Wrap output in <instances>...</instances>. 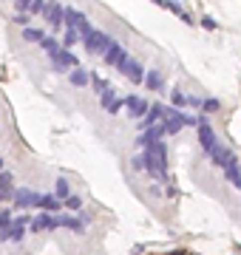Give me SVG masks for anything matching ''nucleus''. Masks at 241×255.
I'll return each instance as SVG.
<instances>
[{"label":"nucleus","mask_w":241,"mask_h":255,"mask_svg":"<svg viewBox=\"0 0 241 255\" xmlns=\"http://www.w3.org/2000/svg\"><path fill=\"white\" fill-rule=\"evenodd\" d=\"M125 57H128L125 46H120V43H114V46L108 48V51H105V57H102V60H105V65H111V68H117V65H120L122 60H125Z\"/></svg>","instance_id":"15"},{"label":"nucleus","mask_w":241,"mask_h":255,"mask_svg":"<svg viewBox=\"0 0 241 255\" xmlns=\"http://www.w3.org/2000/svg\"><path fill=\"white\" fill-rule=\"evenodd\" d=\"M185 111H176V108H165V119H162V125H165L167 133H179L182 128H185Z\"/></svg>","instance_id":"8"},{"label":"nucleus","mask_w":241,"mask_h":255,"mask_svg":"<svg viewBox=\"0 0 241 255\" xmlns=\"http://www.w3.org/2000/svg\"><path fill=\"white\" fill-rule=\"evenodd\" d=\"M165 133H167L165 125L159 122V125L148 128V130H142L139 136H136V145H139V147H150V145H156V142H162V136H165Z\"/></svg>","instance_id":"10"},{"label":"nucleus","mask_w":241,"mask_h":255,"mask_svg":"<svg viewBox=\"0 0 241 255\" xmlns=\"http://www.w3.org/2000/svg\"><path fill=\"white\" fill-rule=\"evenodd\" d=\"M0 173H3V159H0Z\"/></svg>","instance_id":"40"},{"label":"nucleus","mask_w":241,"mask_h":255,"mask_svg":"<svg viewBox=\"0 0 241 255\" xmlns=\"http://www.w3.org/2000/svg\"><path fill=\"white\" fill-rule=\"evenodd\" d=\"M46 37H48V34L43 31V28H34V26L23 28V40H26V43H43Z\"/></svg>","instance_id":"23"},{"label":"nucleus","mask_w":241,"mask_h":255,"mask_svg":"<svg viewBox=\"0 0 241 255\" xmlns=\"http://www.w3.org/2000/svg\"><path fill=\"white\" fill-rule=\"evenodd\" d=\"M83 37H80V31H74V28H65V34H63V48H71L77 46Z\"/></svg>","instance_id":"26"},{"label":"nucleus","mask_w":241,"mask_h":255,"mask_svg":"<svg viewBox=\"0 0 241 255\" xmlns=\"http://www.w3.org/2000/svg\"><path fill=\"white\" fill-rule=\"evenodd\" d=\"M170 255H190L187 250H176V253H170Z\"/></svg>","instance_id":"39"},{"label":"nucleus","mask_w":241,"mask_h":255,"mask_svg":"<svg viewBox=\"0 0 241 255\" xmlns=\"http://www.w3.org/2000/svg\"><path fill=\"white\" fill-rule=\"evenodd\" d=\"M11 221H14V219H11V213H9V210H0V233H3V230L9 227Z\"/></svg>","instance_id":"33"},{"label":"nucleus","mask_w":241,"mask_h":255,"mask_svg":"<svg viewBox=\"0 0 241 255\" xmlns=\"http://www.w3.org/2000/svg\"><path fill=\"white\" fill-rule=\"evenodd\" d=\"M224 179H227L233 187H239V190H241V164H233V167H227V170H224Z\"/></svg>","instance_id":"24"},{"label":"nucleus","mask_w":241,"mask_h":255,"mask_svg":"<svg viewBox=\"0 0 241 255\" xmlns=\"http://www.w3.org/2000/svg\"><path fill=\"white\" fill-rule=\"evenodd\" d=\"M125 108H128V117L130 119H145L150 114V105L142 100V97H136V94L125 97Z\"/></svg>","instance_id":"7"},{"label":"nucleus","mask_w":241,"mask_h":255,"mask_svg":"<svg viewBox=\"0 0 241 255\" xmlns=\"http://www.w3.org/2000/svg\"><path fill=\"white\" fill-rule=\"evenodd\" d=\"M145 88H148V91H162V88H165V80H162V71H156V68H150L148 74H145Z\"/></svg>","instance_id":"17"},{"label":"nucleus","mask_w":241,"mask_h":255,"mask_svg":"<svg viewBox=\"0 0 241 255\" xmlns=\"http://www.w3.org/2000/svg\"><path fill=\"white\" fill-rule=\"evenodd\" d=\"M60 221H63L65 230H71V233H77V236H83V233H85V224H88L83 216H60Z\"/></svg>","instance_id":"16"},{"label":"nucleus","mask_w":241,"mask_h":255,"mask_svg":"<svg viewBox=\"0 0 241 255\" xmlns=\"http://www.w3.org/2000/svg\"><path fill=\"white\" fill-rule=\"evenodd\" d=\"M26 227H31V219H28V216H17V219L11 221L9 227L0 233V241H23V236H26Z\"/></svg>","instance_id":"5"},{"label":"nucleus","mask_w":241,"mask_h":255,"mask_svg":"<svg viewBox=\"0 0 241 255\" xmlns=\"http://www.w3.org/2000/svg\"><path fill=\"white\" fill-rule=\"evenodd\" d=\"M48 11V3L43 0H28V14H46Z\"/></svg>","instance_id":"29"},{"label":"nucleus","mask_w":241,"mask_h":255,"mask_svg":"<svg viewBox=\"0 0 241 255\" xmlns=\"http://www.w3.org/2000/svg\"><path fill=\"white\" fill-rule=\"evenodd\" d=\"M68 82H71L74 88H85V85L91 82V74L85 71V68H74V71H68Z\"/></svg>","instance_id":"19"},{"label":"nucleus","mask_w":241,"mask_h":255,"mask_svg":"<svg viewBox=\"0 0 241 255\" xmlns=\"http://www.w3.org/2000/svg\"><path fill=\"white\" fill-rule=\"evenodd\" d=\"M54 196L60 201H65L68 196H71V184H68V179H65V176H60V179L54 182Z\"/></svg>","instance_id":"22"},{"label":"nucleus","mask_w":241,"mask_h":255,"mask_svg":"<svg viewBox=\"0 0 241 255\" xmlns=\"http://www.w3.org/2000/svg\"><path fill=\"white\" fill-rule=\"evenodd\" d=\"M210 162L216 164V167H222V170H227V167H233V164H239V159H236V153H233L230 147H224V145H219L210 153Z\"/></svg>","instance_id":"9"},{"label":"nucleus","mask_w":241,"mask_h":255,"mask_svg":"<svg viewBox=\"0 0 241 255\" xmlns=\"http://www.w3.org/2000/svg\"><path fill=\"white\" fill-rule=\"evenodd\" d=\"M65 28H74V31H80V37H88L94 31L91 20L85 17L80 9H65Z\"/></svg>","instance_id":"4"},{"label":"nucleus","mask_w":241,"mask_h":255,"mask_svg":"<svg viewBox=\"0 0 241 255\" xmlns=\"http://www.w3.org/2000/svg\"><path fill=\"white\" fill-rule=\"evenodd\" d=\"M63 227V221L60 216H51V213H40L31 219V233H46V230H60Z\"/></svg>","instance_id":"6"},{"label":"nucleus","mask_w":241,"mask_h":255,"mask_svg":"<svg viewBox=\"0 0 241 255\" xmlns=\"http://www.w3.org/2000/svg\"><path fill=\"white\" fill-rule=\"evenodd\" d=\"M11 182H14V179H11V173H6V170H3V173H0V190H3V187H9Z\"/></svg>","instance_id":"35"},{"label":"nucleus","mask_w":241,"mask_h":255,"mask_svg":"<svg viewBox=\"0 0 241 255\" xmlns=\"http://www.w3.org/2000/svg\"><path fill=\"white\" fill-rule=\"evenodd\" d=\"M40 46H43V51H46L48 57H57V54H60V48H63V46H60V43L54 40V37H46Z\"/></svg>","instance_id":"25"},{"label":"nucleus","mask_w":241,"mask_h":255,"mask_svg":"<svg viewBox=\"0 0 241 255\" xmlns=\"http://www.w3.org/2000/svg\"><path fill=\"white\" fill-rule=\"evenodd\" d=\"M9 199H14V190L11 187H3L0 190V201H9Z\"/></svg>","instance_id":"36"},{"label":"nucleus","mask_w":241,"mask_h":255,"mask_svg":"<svg viewBox=\"0 0 241 255\" xmlns=\"http://www.w3.org/2000/svg\"><path fill=\"white\" fill-rule=\"evenodd\" d=\"M142 153H145V173L150 179H156V182L167 184V167H170V162H167V145L165 142H156V145L145 147Z\"/></svg>","instance_id":"1"},{"label":"nucleus","mask_w":241,"mask_h":255,"mask_svg":"<svg viewBox=\"0 0 241 255\" xmlns=\"http://www.w3.org/2000/svg\"><path fill=\"white\" fill-rule=\"evenodd\" d=\"M202 28L213 31V28H216V20H213V17H202Z\"/></svg>","instance_id":"37"},{"label":"nucleus","mask_w":241,"mask_h":255,"mask_svg":"<svg viewBox=\"0 0 241 255\" xmlns=\"http://www.w3.org/2000/svg\"><path fill=\"white\" fill-rule=\"evenodd\" d=\"M170 102H173V108H182V105H187V94L185 91H179V88H173V91H170Z\"/></svg>","instance_id":"28"},{"label":"nucleus","mask_w":241,"mask_h":255,"mask_svg":"<svg viewBox=\"0 0 241 255\" xmlns=\"http://www.w3.org/2000/svg\"><path fill=\"white\" fill-rule=\"evenodd\" d=\"M14 23H20V26H26L28 23V14H14ZM28 28V26H26Z\"/></svg>","instance_id":"38"},{"label":"nucleus","mask_w":241,"mask_h":255,"mask_svg":"<svg viewBox=\"0 0 241 255\" xmlns=\"http://www.w3.org/2000/svg\"><path fill=\"white\" fill-rule=\"evenodd\" d=\"M40 193H34L31 187H17L14 190V207H37Z\"/></svg>","instance_id":"13"},{"label":"nucleus","mask_w":241,"mask_h":255,"mask_svg":"<svg viewBox=\"0 0 241 255\" xmlns=\"http://www.w3.org/2000/svg\"><path fill=\"white\" fill-rule=\"evenodd\" d=\"M91 85H94V91H97V97H102L105 91H111V85L102 80L100 74H91Z\"/></svg>","instance_id":"27"},{"label":"nucleus","mask_w":241,"mask_h":255,"mask_svg":"<svg viewBox=\"0 0 241 255\" xmlns=\"http://www.w3.org/2000/svg\"><path fill=\"white\" fill-rule=\"evenodd\" d=\"M187 105H190V108H202V105H204V97H196V94H187Z\"/></svg>","instance_id":"34"},{"label":"nucleus","mask_w":241,"mask_h":255,"mask_svg":"<svg viewBox=\"0 0 241 255\" xmlns=\"http://www.w3.org/2000/svg\"><path fill=\"white\" fill-rule=\"evenodd\" d=\"M204 114H216V111L222 108V100H216V97H210V100H204Z\"/></svg>","instance_id":"31"},{"label":"nucleus","mask_w":241,"mask_h":255,"mask_svg":"<svg viewBox=\"0 0 241 255\" xmlns=\"http://www.w3.org/2000/svg\"><path fill=\"white\" fill-rule=\"evenodd\" d=\"M130 167H133V170H145V153L130 156Z\"/></svg>","instance_id":"32"},{"label":"nucleus","mask_w":241,"mask_h":255,"mask_svg":"<svg viewBox=\"0 0 241 255\" xmlns=\"http://www.w3.org/2000/svg\"><path fill=\"white\" fill-rule=\"evenodd\" d=\"M114 43H117V40H114L108 31H100V28H94L88 37H83V46H85L88 54H102V57H105V51H108Z\"/></svg>","instance_id":"2"},{"label":"nucleus","mask_w":241,"mask_h":255,"mask_svg":"<svg viewBox=\"0 0 241 255\" xmlns=\"http://www.w3.org/2000/svg\"><path fill=\"white\" fill-rule=\"evenodd\" d=\"M63 207H68V210H74V213H80V210H83V199H80V196H68V199L63 201Z\"/></svg>","instance_id":"30"},{"label":"nucleus","mask_w":241,"mask_h":255,"mask_svg":"<svg viewBox=\"0 0 241 255\" xmlns=\"http://www.w3.org/2000/svg\"><path fill=\"white\" fill-rule=\"evenodd\" d=\"M37 207H43V213H51V216H54L57 210H63V201L57 199V196H40Z\"/></svg>","instance_id":"21"},{"label":"nucleus","mask_w":241,"mask_h":255,"mask_svg":"<svg viewBox=\"0 0 241 255\" xmlns=\"http://www.w3.org/2000/svg\"><path fill=\"white\" fill-rule=\"evenodd\" d=\"M159 6H162V9H167V11H173V14H179V17L185 20L187 26H193V17H190V14H187L185 9H182V6H179L176 0H156Z\"/></svg>","instance_id":"18"},{"label":"nucleus","mask_w":241,"mask_h":255,"mask_svg":"<svg viewBox=\"0 0 241 255\" xmlns=\"http://www.w3.org/2000/svg\"><path fill=\"white\" fill-rule=\"evenodd\" d=\"M51 68L54 71H74V68H80L77 65V57H74V51H68V48H60V54L57 57H51Z\"/></svg>","instance_id":"11"},{"label":"nucleus","mask_w":241,"mask_h":255,"mask_svg":"<svg viewBox=\"0 0 241 255\" xmlns=\"http://www.w3.org/2000/svg\"><path fill=\"white\" fill-rule=\"evenodd\" d=\"M100 105H102V111H108V114H120V108L125 105V100H120V97L114 94V88H111V91H105L100 97Z\"/></svg>","instance_id":"14"},{"label":"nucleus","mask_w":241,"mask_h":255,"mask_svg":"<svg viewBox=\"0 0 241 255\" xmlns=\"http://www.w3.org/2000/svg\"><path fill=\"white\" fill-rule=\"evenodd\" d=\"M145 74H148V71H145V68L136 63V60H130V65H128V71H125V77H128L133 85H139V82H145Z\"/></svg>","instance_id":"20"},{"label":"nucleus","mask_w":241,"mask_h":255,"mask_svg":"<svg viewBox=\"0 0 241 255\" xmlns=\"http://www.w3.org/2000/svg\"><path fill=\"white\" fill-rule=\"evenodd\" d=\"M43 17L51 28H65V6L63 3H48V11Z\"/></svg>","instance_id":"12"},{"label":"nucleus","mask_w":241,"mask_h":255,"mask_svg":"<svg viewBox=\"0 0 241 255\" xmlns=\"http://www.w3.org/2000/svg\"><path fill=\"white\" fill-rule=\"evenodd\" d=\"M196 130H199V145H202V150L207 156H210L216 147L222 145V142H219V136H216V130L210 128V122H207V117H199V128H196Z\"/></svg>","instance_id":"3"}]
</instances>
